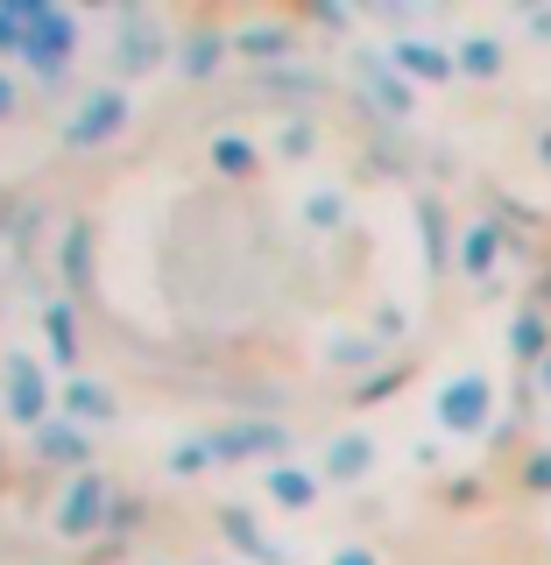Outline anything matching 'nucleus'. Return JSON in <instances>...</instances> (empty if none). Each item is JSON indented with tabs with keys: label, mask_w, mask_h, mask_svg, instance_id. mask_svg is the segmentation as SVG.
Returning a JSON list of instances; mask_svg holds the SVG:
<instances>
[{
	"label": "nucleus",
	"mask_w": 551,
	"mask_h": 565,
	"mask_svg": "<svg viewBox=\"0 0 551 565\" xmlns=\"http://www.w3.org/2000/svg\"><path fill=\"white\" fill-rule=\"evenodd\" d=\"M0 43H14L35 71H57L71 57V43H78V29H71V14L22 0V8H0Z\"/></svg>",
	"instance_id": "obj_1"
},
{
	"label": "nucleus",
	"mask_w": 551,
	"mask_h": 565,
	"mask_svg": "<svg viewBox=\"0 0 551 565\" xmlns=\"http://www.w3.org/2000/svg\"><path fill=\"white\" fill-rule=\"evenodd\" d=\"M120 128H128V99H120V93H93L78 106V120H64V141H71V149H93V141L120 135Z\"/></svg>",
	"instance_id": "obj_2"
},
{
	"label": "nucleus",
	"mask_w": 551,
	"mask_h": 565,
	"mask_svg": "<svg viewBox=\"0 0 551 565\" xmlns=\"http://www.w3.org/2000/svg\"><path fill=\"white\" fill-rule=\"evenodd\" d=\"M438 417L453 424V431H481V417H488V382H453L446 388V403H438Z\"/></svg>",
	"instance_id": "obj_3"
},
{
	"label": "nucleus",
	"mask_w": 551,
	"mask_h": 565,
	"mask_svg": "<svg viewBox=\"0 0 551 565\" xmlns=\"http://www.w3.org/2000/svg\"><path fill=\"white\" fill-rule=\"evenodd\" d=\"M8 411L22 417V424H35V411H43V375H35L29 353H14V361H8Z\"/></svg>",
	"instance_id": "obj_4"
},
{
	"label": "nucleus",
	"mask_w": 551,
	"mask_h": 565,
	"mask_svg": "<svg viewBox=\"0 0 551 565\" xmlns=\"http://www.w3.org/2000/svg\"><path fill=\"white\" fill-rule=\"evenodd\" d=\"M99 502H106V488L93 481V473H85V481H78V488H71V494H64V509H57V523L71 530V537H78V530H93V523H99Z\"/></svg>",
	"instance_id": "obj_5"
},
{
	"label": "nucleus",
	"mask_w": 551,
	"mask_h": 565,
	"mask_svg": "<svg viewBox=\"0 0 551 565\" xmlns=\"http://www.w3.org/2000/svg\"><path fill=\"white\" fill-rule=\"evenodd\" d=\"M120 64H128V71L156 64V22H149V14H128V22H120Z\"/></svg>",
	"instance_id": "obj_6"
},
{
	"label": "nucleus",
	"mask_w": 551,
	"mask_h": 565,
	"mask_svg": "<svg viewBox=\"0 0 551 565\" xmlns=\"http://www.w3.org/2000/svg\"><path fill=\"white\" fill-rule=\"evenodd\" d=\"M35 446H43V459L85 467V431H78V424H43V431H35Z\"/></svg>",
	"instance_id": "obj_7"
},
{
	"label": "nucleus",
	"mask_w": 551,
	"mask_h": 565,
	"mask_svg": "<svg viewBox=\"0 0 551 565\" xmlns=\"http://www.w3.org/2000/svg\"><path fill=\"white\" fill-rule=\"evenodd\" d=\"M276 446H283V431H269V424H241V431H226L212 452H220V459H241V452H276Z\"/></svg>",
	"instance_id": "obj_8"
},
{
	"label": "nucleus",
	"mask_w": 551,
	"mask_h": 565,
	"mask_svg": "<svg viewBox=\"0 0 551 565\" xmlns=\"http://www.w3.org/2000/svg\"><path fill=\"white\" fill-rule=\"evenodd\" d=\"M269 488H276V502H290V509H305L318 481H311V473H297V467H276V473H269Z\"/></svg>",
	"instance_id": "obj_9"
},
{
	"label": "nucleus",
	"mask_w": 551,
	"mask_h": 565,
	"mask_svg": "<svg viewBox=\"0 0 551 565\" xmlns=\"http://www.w3.org/2000/svg\"><path fill=\"white\" fill-rule=\"evenodd\" d=\"M64 411H78V417H106L114 403H106V388H99V382H71V388H64Z\"/></svg>",
	"instance_id": "obj_10"
},
{
	"label": "nucleus",
	"mask_w": 551,
	"mask_h": 565,
	"mask_svg": "<svg viewBox=\"0 0 551 565\" xmlns=\"http://www.w3.org/2000/svg\"><path fill=\"white\" fill-rule=\"evenodd\" d=\"M396 57H403V71H417V78H446V57H438V50H424V43H403Z\"/></svg>",
	"instance_id": "obj_11"
},
{
	"label": "nucleus",
	"mask_w": 551,
	"mask_h": 565,
	"mask_svg": "<svg viewBox=\"0 0 551 565\" xmlns=\"http://www.w3.org/2000/svg\"><path fill=\"white\" fill-rule=\"evenodd\" d=\"M212 64H220V35H191V57H184V71H191V78H205Z\"/></svg>",
	"instance_id": "obj_12"
},
{
	"label": "nucleus",
	"mask_w": 551,
	"mask_h": 565,
	"mask_svg": "<svg viewBox=\"0 0 551 565\" xmlns=\"http://www.w3.org/2000/svg\"><path fill=\"white\" fill-rule=\"evenodd\" d=\"M50 347H57V361H71V347H78V326H71V311H64V305L50 311Z\"/></svg>",
	"instance_id": "obj_13"
},
{
	"label": "nucleus",
	"mask_w": 551,
	"mask_h": 565,
	"mask_svg": "<svg viewBox=\"0 0 551 565\" xmlns=\"http://www.w3.org/2000/svg\"><path fill=\"white\" fill-rule=\"evenodd\" d=\"M212 156H220V170H255V149H247L241 135H226V141H220Z\"/></svg>",
	"instance_id": "obj_14"
},
{
	"label": "nucleus",
	"mask_w": 551,
	"mask_h": 565,
	"mask_svg": "<svg viewBox=\"0 0 551 565\" xmlns=\"http://www.w3.org/2000/svg\"><path fill=\"white\" fill-rule=\"evenodd\" d=\"M368 467V446L361 438H340V446H332V473H361Z\"/></svg>",
	"instance_id": "obj_15"
},
{
	"label": "nucleus",
	"mask_w": 551,
	"mask_h": 565,
	"mask_svg": "<svg viewBox=\"0 0 551 565\" xmlns=\"http://www.w3.org/2000/svg\"><path fill=\"white\" fill-rule=\"evenodd\" d=\"M467 71H495V43H467Z\"/></svg>",
	"instance_id": "obj_16"
},
{
	"label": "nucleus",
	"mask_w": 551,
	"mask_h": 565,
	"mask_svg": "<svg viewBox=\"0 0 551 565\" xmlns=\"http://www.w3.org/2000/svg\"><path fill=\"white\" fill-rule=\"evenodd\" d=\"M241 50H276V29H241Z\"/></svg>",
	"instance_id": "obj_17"
},
{
	"label": "nucleus",
	"mask_w": 551,
	"mask_h": 565,
	"mask_svg": "<svg viewBox=\"0 0 551 565\" xmlns=\"http://www.w3.org/2000/svg\"><path fill=\"white\" fill-rule=\"evenodd\" d=\"M488 247H495V234H488V226H481V234L467 241V262H474V269H481V262H488Z\"/></svg>",
	"instance_id": "obj_18"
},
{
	"label": "nucleus",
	"mask_w": 551,
	"mask_h": 565,
	"mask_svg": "<svg viewBox=\"0 0 551 565\" xmlns=\"http://www.w3.org/2000/svg\"><path fill=\"white\" fill-rule=\"evenodd\" d=\"M332 565H375V558H368V552H340V558H332Z\"/></svg>",
	"instance_id": "obj_19"
},
{
	"label": "nucleus",
	"mask_w": 551,
	"mask_h": 565,
	"mask_svg": "<svg viewBox=\"0 0 551 565\" xmlns=\"http://www.w3.org/2000/svg\"><path fill=\"white\" fill-rule=\"evenodd\" d=\"M8 106H14V78H0V114H8Z\"/></svg>",
	"instance_id": "obj_20"
},
{
	"label": "nucleus",
	"mask_w": 551,
	"mask_h": 565,
	"mask_svg": "<svg viewBox=\"0 0 551 565\" xmlns=\"http://www.w3.org/2000/svg\"><path fill=\"white\" fill-rule=\"evenodd\" d=\"M544 388H551V361H544Z\"/></svg>",
	"instance_id": "obj_21"
}]
</instances>
